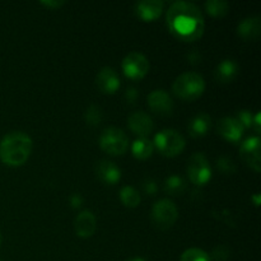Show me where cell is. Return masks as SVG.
I'll return each mask as SVG.
<instances>
[{"label": "cell", "mask_w": 261, "mask_h": 261, "mask_svg": "<svg viewBox=\"0 0 261 261\" xmlns=\"http://www.w3.org/2000/svg\"><path fill=\"white\" fill-rule=\"evenodd\" d=\"M74 228H75L76 234L79 237H91L96 232L97 228V219L96 216L91 211H83L75 217L74 221Z\"/></svg>", "instance_id": "obj_14"}, {"label": "cell", "mask_w": 261, "mask_h": 261, "mask_svg": "<svg viewBox=\"0 0 261 261\" xmlns=\"http://www.w3.org/2000/svg\"><path fill=\"white\" fill-rule=\"evenodd\" d=\"M122 70L126 76L132 79H140L149 71V60L144 54L132 51L124 58L121 63Z\"/></svg>", "instance_id": "obj_8"}, {"label": "cell", "mask_w": 261, "mask_h": 261, "mask_svg": "<svg viewBox=\"0 0 261 261\" xmlns=\"http://www.w3.org/2000/svg\"><path fill=\"white\" fill-rule=\"evenodd\" d=\"M153 150H154V145L153 142L148 138H139L135 140L132 144V152L134 157L139 158V160H147L152 155Z\"/></svg>", "instance_id": "obj_20"}, {"label": "cell", "mask_w": 261, "mask_h": 261, "mask_svg": "<svg viewBox=\"0 0 261 261\" xmlns=\"http://www.w3.org/2000/svg\"><path fill=\"white\" fill-rule=\"evenodd\" d=\"M165 3L162 0H140L135 5V12L142 19L153 20L160 17Z\"/></svg>", "instance_id": "obj_16"}, {"label": "cell", "mask_w": 261, "mask_h": 261, "mask_svg": "<svg viewBox=\"0 0 261 261\" xmlns=\"http://www.w3.org/2000/svg\"><path fill=\"white\" fill-rule=\"evenodd\" d=\"M205 89V81L203 75L196 71H185L175 79L172 91L178 98L193 101L200 97Z\"/></svg>", "instance_id": "obj_3"}, {"label": "cell", "mask_w": 261, "mask_h": 261, "mask_svg": "<svg viewBox=\"0 0 261 261\" xmlns=\"http://www.w3.org/2000/svg\"><path fill=\"white\" fill-rule=\"evenodd\" d=\"M69 201H70V205L73 206V208H79V206L83 204V198H82L81 194H71L70 198H69Z\"/></svg>", "instance_id": "obj_31"}, {"label": "cell", "mask_w": 261, "mask_h": 261, "mask_svg": "<svg viewBox=\"0 0 261 261\" xmlns=\"http://www.w3.org/2000/svg\"><path fill=\"white\" fill-rule=\"evenodd\" d=\"M32 152V139L23 132H10L0 140V158L9 166H20Z\"/></svg>", "instance_id": "obj_2"}, {"label": "cell", "mask_w": 261, "mask_h": 261, "mask_svg": "<svg viewBox=\"0 0 261 261\" xmlns=\"http://www.w3.org/2000/svg\"><path fill=\"white\" fill-rule=\"evenodd\" d=\"M142 186H143V190H144L148 195H154L158 190L157 182H155V181L150 177L144 178L142 182Z\"/></svg>", "instance_id": "obj_29"}, {"label": "cell", "mask_w": 261, "mask_h": 261, "mask_svg": "<svg viewBox=\"0 0 261 261\" xmlns=\"http://www.w3.org/2000/svg\"><path fill=\"white\" fill-rule=\"evenodd\" d=\"M185 138L175 129H163L154 137L153 145L167 157H175L185 148Z\"/></svg>", "instance_id": "obj_4"}, {"label": "cell", "mask_w": 261, "mask_h": 261, "mask_svg": "<svg viewBox=\"0 0 261 261\" xmlns=\"http://www.w3.org/2000/svg\"><path fill=\"white\" fill-rule=\"evenodd\" d=\"M261 32V19L257 15L242 19L237 25V33L245 40H254L259 37Z\"/></svg>", "instance_id": "obj_17"}, {"label": "cell", "mask_w": 261, "mask_h": 261, "mask_svg": "<svg viewBox=\"0 0 261 261\" xmlns=\"http://www.w3.org/2000/svg\"><path fill=\"white\" fill-rule=\"evenodd\" d=\"M127 261H145V260L142 259V257H133V259H130Z\"/></svg>", "instance_id": "obj_36"}, {"label": "cell", "mask_w": 261, "mask_h": 261, "mask_svg": "<svg viewBox=\"0 0 261 261\" xmlns=\"http://www.w3.org/2000/svg\"><path fill=\"white\" fill-rule=\"evenodd\" d=\"M237 73H239V64L233 59H224L221 63L217 65L216 70H214V76L218 82L222 83H228L236 78Z\"/></svg>", "instance_id": "obj_18"}, {"label": "cell", "mask_w": 261, "mask_h": 261, "mask_svg": "<svg viewBox=\"0 0 261 261\" xmlns=\"http://www.w3.org/2000/svg\"><path fill=\"white\" fill-rule=\"evenodd\" d=\"M165 190L170 195L177 196L184 194L186 190V182L181 176L178 175H171L166 178L165 181Z\"/></svg>", "instance_id": "obj_21"}, {"label": "cell", "mask_w": 261, "mask_h": 261, "mask_svg": "<svg viewBox=\"0 0 261 261\" xmlns=\"http://www.w3.org/2000/svg\"><path fill=\"white\" fill-rule=\"evenodd\" d=\"M0 242H2V234H0Z\"/></svg>", "instance_id": "obj_37"}, {"label": "cell", "mask_w": 261, "mask_h": 261, "mask_svg": "<svg viewBox=\"0 0 261 261\" xmlns=\"http://www.w3.org/2000/svg\"><path fill=\"white\" fill-rule=\"evenodd\" d=\"M212 125V117L206 112H199L189 122V134L194 138L204 137L209 132Z\"/></svg>", "instance_id": "obj_19"}, {"label": "cell", "mask_w": 261, "mask_h": 261, "mask_svg": "<svg viewBox=\"0 0 261 261\" xmlns=\"http://www.w3.org/2000/svg\"><path fill=\"white\" fill-rule=\"evenodd\" d=\"M217 168H218L221 172L229 175V173L236 172L237 166L231 157H228V155H221V157L217 160Z\"/></svg>", "instance_id": "obj_26"}, {"label": "cell", "mask_w": 261, "mask_h": 261, "mask_svg": "<svg viewBox=\"0 0 261 261\" xmlns=\"http://www.w3.org/2000/svg\"><path fill=\"white\" fill-rule=\"evenodd\" d=\"M41 4L46 5L47 8H59L65 4L64 0H41Z\"/></svg>", "instance_id": "obj_32"}, {"label": "cell", "mask_w": 261, "mask_h": 261, "mask_svg": "<svg viewBox=\"0 0 261 261\" xmlns=\"http://www.w3.org/2000/svg\"><path fill=\"white\" fill-rule=\"evenodd\" d=\"M205 8L209 14L214 17H222L228 12L229 4L226 0H206Z\"/></svg>", "instance_id": "obj_23"}, {"label": "cell", "mask_w": 261, "mask_h": 261, "mask_svg": "<svg viewBox=\"0 0 261 261\" xmlns=\"http://www.w3.org/2000/svg\"><path fill=\"white\" fill-rule=\"evenodd\" d=\"M120 199H121L122 204L125 206H129V208H135L140 203V195L138 190L129 185L121 188V190H120Z\"/></svg>", "instance_id": "obj_22"}, {"label": "cell", "mask_w": 261, "mask_h": 261, "mask_svg": "<svg viewBox=\"0 0 261 261\" xmlns=\"http://www.w3.org/2000/svg\"><path fill=\"white\" fill-rule=\"evenodd\" d=\"M212 256H213L217 261H224L226 259H228L229 249L226 245H219V246H217L216 249L213 250Z\"/></svg>", "instance_id": "obj_28"}, {"label": "cell", "mask_w": 261, "mask_h": 261, "mask_svg": "<svg viewBox=\"0 0 261 261\" xmlns=\"http://www.w3.org/2000/svg\"><path fill=\"white\" fill-rule=\"evenodd\" d=\"M252 127L255 129V132L260 133V112H256V115L254 116V120H252Z\"/></svg>", "instance_id": "obj_33"}, {"label": "cell", "mask_w": 261, "mask_h": 261, "mask_svg": "<svg viewBox=\"0 0 261 261\" xmlns=\"http://www.w3.org/2000/svg\"><path fill=\"white\" fill-rule=\"evenodd\" d=\"M127 125H129L130 130L139 135L140 138H147L154 127L152 117L144 111L132 112L127 117Z\"/></svg>", "instance_id": "obj_10"}, {"label": "cell", "mask_w": 261, "mask_h": 261, "mask_svg": "<svg viewBox=\"0 0 261 261\" xmlns=\"http://www.w3.org/2000/svg\"><path fill=\"white\" fill-rule=\"evenodd\" d=\"M189 59H190L191 63H198V61L201 59V55L198 53V50H194L193 53L189 54Z\"/></svg>", "instance_id": "obj_34"}, {"label": "cell", "mask_w": 261, "mask_h": 261, "mask_svg": "<svg viewBox=\"0 0 261 261\" xmlns=\"http://www.w3.org/2000/svg\"><path fill=\"white\" fill-rule=\"evenodd\" d=\"M251 199L254 200L255 205H259V204H260V194H254V195L251 196Z\"/></svg>", "instance_id": "obj_35"}, {"label": "cell", "mask_w": 261, "mask_h": 261, "mask_svg": "<svg viewBox=\"0 0 261 261\" xmlns=\"http://www.w3.org/2000/svg\"><path fill=\"white\" fill-rule=\"evenodd\" d=\"M261 140L259 137H250L240 147V155L242 160L254 168L256 172L261 171Z\"/></svg>", "instance_id": "obj_9"}, {"label": "cell", "mask_w": 261, "mask_h": 261, "mask_svg": "<svg viewBox=\"0 0 261 261\" xmlns=\"http://www.w3.org/2000/svg\"><path fill=\"white\" fill-rule=\"evenodd\" d=\"M0 261H2V260H0Z\"/></svg>", "instance_id": "obj_38"}, {"label": "cell", "mask_w": 261, "mask_h": 261, "mask_svg": "<svg viewBox=\"0 0 261 261\" xmlns=\"http://www.w3.org/2000/svg\"><path fill=\"white\" fill-rule=\"evenodd\" d=\"M84 119H86L87 124L92 125V126L101 124L102 119H103V111H102L101 106L96 103L89 105L88 109L86 110V114H84Z\"/></svg>", "instance_id": "obj_24"}, {"label": "cell", "mask_w": 261, "mask_h": 261, "mask_svg": "<svg viewBox=\"0 0 261 261\" xmlns=\"http://www.w3.org/2000/svg\"><path fill=\"white\" fill-rule=\"evenodd\" d=\"M178 218L177 206L170 199H161L155 201L152 208L153 223L161 229H167L175 224Z\"/></svg>", "instance_id": "obj_6"}, {"label": "cell", "mask_w": 261, "mask_h": 261, "mask_svg": "<svg viewBox=\"0 0 261 261\" xmlns=\"http://www.w3.org/2000/svg\"><path fill=\"white\" fill-rule=\"evenodd\" d=\"M96 83L103 93H115L120 87L119 74L111 66H103L97 74Z\"/></svg>", "instance_id": "obj_12"}, {"label": "cell", "mask_w": 261, "mask_h": 261, "mask_svg": "<svg viewBox=\"0 0 261 261\" xmlns=\"http://www.w3.org/2000/svg\"><path fill=\"white\" fill-rule=\"evenodd\" d=\"M245 127L234 116H226L218 121V132L222 137L231 142H239L244 134Z\"/></svg>", "instance_id": "obj_13"}, {"label": "cell", "mask_w": 261, "mask_h": 261, "mask_svg": "<svg viewBox=\"0 0 261 261\" xmlns=\"http://www.w3.org/2000/svg\"><path fill=\"white\" fill-rule=\"evenodd\" d=\"M234 117L241 122L244 127L252 126V120H254V116H252V114L249 111V110H241V111L237 112V115Z\"/></svg>", "instance_id": "obj_27"}, {"label": "cell", "mask_w": 261, "mask_h": 261, "mask_svg": "<svg viewBox=\"0 0 261 261\" xmlns=\"http://www.w3.org/2000/svg\"><path fill=\"white\" fill-rule=\"evenodd\" d=\"M99 145L111 155H120L126 152L129 147V138L126 133L116 126L106 127L99 135Z\"/></svg>", "instance_id": "obj_5"}, {"label": "cell", "mask_w": 261, "mask_h": 261, "mask_svg": "<svg viewBox=\"0 0 261 261\" xmlns=\"http://www.w3.org/2000/svg\"><path fill=\"white\" fill-rule=\"evenodd\" d=\"M148 106L155 114L170 115L173 110L172 97L165 89H154L148 94Z\"/></svg>", "instance_id": "obj_11"}, {"label": "cell", "mask_w": 261, "mask_h": 261, "mask_svg": "<svg viewBox=\"0 0 261 261\" xmlns=\"http://www.w3.org/2000/svg\"><path fill=\"white\" fill-rule=\"evenodd\" d=\"M180 261H211V256L198 247H191L182 252Z\"/></svg>", "instance_id": "obj_25"}, {"label": "cell", "mask_w": 261, "mask_h": 261, "mask_svg": "<svg viewBox=\"0 0 261 261\" xmlns=\"http://www.w3.org/2000/svg\"><path fill=\"white\" fill-rule=\"evenodd\" d=\"M189 178L195 185H205L212 178V167L204 153L196 152L189 158L188 163Z\"/></svg>", "instance_id": "obj_7"}, {"label": "cell", "mask_w": 261, "mask_h": 261, "mask_svg": "<svg viewBox=\"0 0 261 261\" xmlns=\"http://www.w3.org/2000/svg\"><path fill=\"white\" fill-rule=\"evenodd\" d=\"M166 20L171 33L181 41L198 40L205 27L200 8L186 0L173 2L168 8Z\"/></svg>", "instance_id": "obj_1"}, {"label": "cell", "mask_w": 261, "mask_h": 261, "mask_svg": "<svg viewBox=\"0 0 261 261\" xmlns=\"http://www.w3.org/2000/svg\"><path fill=\"white\" fill-rule=\"evenodd\" d=\"M96 173L105 184L114 185L121 178V170L115 162L109 160H101L96 165Z\"/></svg>", "instance_id": "obj_15"}, {"label": "cell", "mask_w": 261, "mask_h": 261, "mask_svg": "<svg viewBox=\"0 0 261 261\" xmlns=\"http://www.w3.org/2000/svg\"><path fill=\"white\" fill-rule=\"evenodd\" d=\"M138 96H139L138 89L134 88V87H129V88L126 89V92H125V98H126V101L130 102V103H134L135 99L138 98Z\"/></svg>", "instance_id": "obj_30"}]
</instances>
